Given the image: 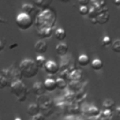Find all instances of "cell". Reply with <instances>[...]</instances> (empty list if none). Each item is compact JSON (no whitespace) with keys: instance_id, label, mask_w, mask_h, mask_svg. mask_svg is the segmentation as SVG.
Returning a JSON list of instances; mask_svg holds the SVG:
<instances>
[{"instance_id":"6da1fadb","label":"cell","mask_w":120,"mask_h":120,"mask_svg":"<svg viewBox=\"0 0 120 120\" xmlns=\"http://www.w3.org/2000/svg\"><path fill=\"white\" fill-rule=\"evenodd\" d=\"M56 19L57 16L55 10L49 8L43 9L41 12H39L38 15H37L35 20V24L38 29L53 28L56 23Z\"/></svg>"},{"instance_id":"7a4b0ae2","label":"cell","mask_w":120,"mask_h":120,"mask_svg":"<svg viewBox=\"0 0 120 120\" xmlns=\"http://www.w3.org/2000/svg\"><path fill=\"white\" fill-rule=\"evenodd\" d=\"M38 67L36 63V61L32 59H24L20 63L19 69L22 75V77L26 79L34 78L38 73Z\"/></svg>"},{"instance_id":"3957f363","label":"cell","mask_w":120,"mask_h":120,"mask_svg":"<svg viewBox=\"0 0 120 120\" xmlns=\"http://www.w3.org/2000/svg\"><path fill=\"white\" fill-rule=\"evenodd\" d=\"M10 92L14 96H16L17 101L23 102L26 100V97L29 93V90L22 81H15L10 83Z\"/></svg>"},{"instance_id":"277c9868","label":"cell","mask_w":120,"mask_h":120,"mask_svg":"<svg viewBox=\"0 0 120 120\" xmlns=\"http://www.w3.org/2000/svg\"><path fill=\"white\" fill-rule=\"evenodd\" d=\"M38 104L40 108V112H42L43 115L46 117V116H49L52 113V99L51 98L50 96L48 95H43V96H40L38 98Z\"/></svg>"},{"instance_id":"5b68a950","label":"cell","mask_w":120,"mask_h":120,"mask_svg":"<svg viewBox=\"0 0 120 120\" xmlns=\"http://www.w3.org/2000/svg\"><path fill=\"white\" fill-rule=\"evenodd\" d=\"M15 22L16 25L18 26V28H20L21 30H27L28 28H30L33 23V18L31 15L25 14V13H20L17 15L16 19H15Z\"/></svg>"},{"instance_id":"8992f818","label":"cell","mask_w":120,"mask_h":120,"mask_svg":"<svg viewBox=\"0 0 120 120\" xmlns=\"http://www.w3.org/2000/svg\"><path fill=\"white\" fill-rule=\"evenodd\" d=\"M44 69L45 71L48 73V74H51V75H53V74H56L59 69H60V67L58 66V64L54 61H52V60H49L47 61L45 67H44Z\"/></svg>"},{"instance_id":"52a82bcc","label":"cell","mask_w":120,"mask_h":120,"mask_svg":"<svg viewBox=\"0 0 120 120\" xmlns=\"http://www.w3.org/2000/svg\"><path fill=\"white\" fill-rule=\"evenodd\" d=\"M31 90H32V92H33L36 96H38V97H40V96L45 95V92H46L44 83L41 82H36L33 84Z\"/></svg>"},{"instance_id":"ba28073f","label":"cell","mask_w":120,"mask_h":120,"mask_svg":"<svg viewBox=\"0 0 120 120\" xmlns=\"http://www.w3.org/2000/svg\"><path fill=\"white\" fill-rule=\"evenodd\" d=\"M100 112H101L100 110L98 108L95 107V106H88L83 111V113H84L85 116H87V117H93V118L98 117V115L100 114Z\"/></svg>"},{"instance_id":"9c48e42d","label":"cell","mask_w":120,"mask_h":120,"mask_svg":"<svg viewBox=\"0 0 120 120\" xmlns=\"http://www.w3.org/2000/svg\"><path fill=\"white\" fill-rule=\"evenodd\" d=\"M34 49L38 53H44V52H46V51L48 49V44H47V42L45 40L41 39V40H38V41H37L35 43Z\"/></svg>"},{"instance_id":"30bf717a","label":"cell","mask_w":120,"mask_h":120,"mask_svg":"<svg viewBox=\"0 0 120 120\" xmlns=\"http://www.w3.org/2000/svg\"><path fill=\"white\" fill-rule=\"evenodd\" d=\"M43 83H44V86H45L46 91H48V92H52V91H54V90L57 88L56 80H53L52 78H48V79H46Z\"/></svg>"},{"instance_id":"8fae6325","label":"cell","mask_w":120,"mask_h":120,"mask_svg":"<svg viewBox=\"0 0 120 120\" xmlns=\"http://www.w3.org/2000/svg\"><path fill=\"white\" fill-rule=\"evenodd\" d=\"M27 113L31 117H34V116L38 115V113H40V108H39L38 104V103H31L27 108Z\"/></svg>"},{"instance_id":"7c38bea8","label":"cell","mask_w":120,"mask_h":120,"mask_svg":"<svg viewBox=\"0 0 120 120\" xmlns=\"http://www.w3.org/2000/svg\"><path fill=\"white\" fill-rule=\"evenodd\" d=\"M55 52H56L57 55L65 56V55H67V53L68 52V46L66 43H59L55 47Z\"/></svg>"},{"instance_id":"4fadbf2b","label":"cell","mask_w":120,"mask_h":120,"mask_svg":"<svg viewBox=\"0 0 120 120\" xmlns=\"http://www.w3.org/2000/svg\"><path fill=\"white\" fill-rule=\"evenodd\" d=\"M52 30H53V28H43V29H38V37L41 38L42 39L49 38L52 37Z\"/></svg>"},{"instance_id":"5bb4252c","label":"cell","mask_w":120,"mask_h":120,"mask_svg":"<svg viewBox=\"0 0 120 120\" xmlns=\"http://www.w3.org/2000/svg\"><path fill=\"white\" fill-rule=\"evenodd\" d=\"M82 77V72L81 69L75 68L74 70H72L70 72V77H69V81L70 82H79Z\"/></svg>"},{"instance_id":"9a60e30c","label":"cell","mask_w":120,"mask_h":120,"mask_svg":"<svg viewBox=\"0 0 120 120\" xmlns=\"http://www.w3.org/2000/svg\"><path fill=\"white\" fill-rule=\"evenodd\" d=\"M102 106H103L104 110H108V111H112V112H113L116 109V104H115L114 100H112V99H106V100H104Z\"/></svg>"},{"instance_id":"2e32d148","label":"cell","mask_w":120,"mask_h":120,"mask_svg":"<svg viewBox=\"0 0 120 120\" xmlns=\"http://www.w3.org/2000/svg\"><path fill=\"white\" fill-rule=\"evenodd\" d=\"M22 75L20 71L19 68H12V72H11V77H10V83L12 82H15V81H22Z\"/></svg>"},{"instance_id":"e0dca14e","label":"cell","mask_w":120,"mask_h":120,"mask_svg":"<svg viewBox=\"0 0 120 120\" xmlns=\"http://www.w3.org/2000/svg\"><path fill=\"white\" fill-rule=\"evenodd\" d=\"M52 4V1L51 0H36L34 1V5L38 6V8H41L43 9H46V8H49L50 5Z\"/></svg>"},{"instance_id":"ac0fdd59","label":"cell","mask_w":120,"mask_h":120,"mask_svg":"<svg viewBox=\"0 0 120 120\" xmlns=\"http://www.w3.org/2000/svg\"><path fill=\"white\" fill-rule=\"evenodd\" d=\"M110 19V15H109V12H102L100 13L98 17H97V21H98V23L99 24H104L106 23Z\"/></svg>"},{"instance_id":"d6986e66","label":"cell","mask_w":120,"mask_h":120,"mask_svg":"<svg viewBox=\"0 0 120 120\" xmlns=\"http://www.w3.org/2000/svg\"><path fill=\"white\" fill-rule=\"evenodd\" d=\"M54 37H55V38H56L57 40L62 41V40H64V39L66 38L67 33H66L65 29H63V28H58V29H56L55 32H54Z\"/></svg>"},{"instance_id":"ffe728a7","label":"cell","mask_w":120,"mask_h":120,"mask_svg":"<svg viewBox=\"0 0 120 120\" xmlns=\"http://www.w3.org/2000/svg\"><path fill=\"white\" fill-rule=\"evenodd\" d=\"M91 68H92L94 70L98 71V70H100V69L103 68V62H102L100 59H98V58H95V59L92 60V62H91Z\"/></svg>"},{"instance_id":"44dd1931","label":"cell","mask_w":120,"mask_h":120,"mask_svg":"<svg viewBox=\"0 0 120 120\" xmlns=\"http://www.w3.org/2000/svg\"><path fill=\"white\" fill-rule=\"evenodd\" d=\"M35 8H36L34 7V5L29 4V3H25L22 6V13H25V14H28V15H31V13L35 11Z\"/></svg>"},{"instance_id":"7402d4cb","label":"cell","mask_w":120,"mask_h":120,"mask_svg":"<svg viewBox=\"0 0 120 120\" xmlns=\"http://www.w3.org/2000/svg\"><path fill=\"white\" fill-rule=\"evenodd\" d=\"M112 115V111H108V110H103L101 111L100 114L98 115V120H111Z\"/></svg>"},{"instance_id":"603a6c76","label":"cell","mask_w":120,"mask_h":120,"mask_svg":"<svg viewBox=\"0 0 120 120\" xmlns=\"http://www.w3.org/2000/svg\"><path fill=\"white\" fill-rule=\"evenodd\" d=\"M78 63H79L80 66L85 67V66H87V65L90 63L89 57H88L86 54H81V55L78 57Z\"/></svg>"},{"instance_id":"cb8c5ba5","label":"cell","mask_w":120,"mask_h":120,"mask_svg":"<svg viewBox=\"0 0 120 120\" xmlns=\"http://www.w3.org/2000/svg\"><path fill=\"white\" fill-rule=\"evenodd\" d=\"M112 45V41L111 38H110L109 36H105V37L102 38V40H101V46H102V48L108 49V48L111 47Z\"/></svg>"},{"instance_id":"d4e9b609","label":"cell","mask_w":120,"mask_h":120,"mask_svg":"<svg viewBox=\"0 0 120 120\" xmlns=\"http://www.w3.org/2000/svg\"><path fill=\"white\" fill-rule=\"evenodd\" d=\"M56 85H57L58 89L65 90L68 87V82H67L66 80H64L62 78H58V79H56Z\"/></svg>"},{"instance_id":"484cf974","label":"cell","mask_w":120,"mask_h":120,"mask_svg":"<svg viewBox=\"0 0 120 120\" xmlns=\"http://www.w3.org/2000/svg\"><path fill=\"white\" fill-rule=\"evenodd\" d=\"M36 63H37V65H38V68H44L45 65H46V63H47V61H46V59H45L44 56L38 55L36 57Z\"/></svg>"},{"instance_id":"4316f807","label":"cell","mask_w":120,"mask_h":120,"mask_svg":"<svg viewBox=\"0 0 120 120\" xmlns=\"http://www.w3.org/2000/svg\"><path fill=\"white\" fill-rule=\"evenodd\" d=\"M10 86V81L3 76L0 75V89H3V88H6L7 86Z\"/></svg>"},{"instance_id":"83f0119b","label":"cell","mask_w":120,"mask_h":120,"mask_svg":"<svg viewBox=\"0 0 120 120\" xmlns=\"http://www.w3.org/2000/svg\"><path fill=\"white\" fill-rule=\"evenodd\" d=\"M11 72H12V68H3L1 70V76L7 78V79H10L11 77Z\"/></svg>"},{"instance_id":"f1b7e54d","label":"cell","mask_w":120,"mask_h":120,"mask_svg":"<svg viewBox=\"0 0 120 120\" xmlns=\"http://www.w3.org/2000/svg\"><path fill=\"white\" fill-rule=\"evenodd\" d=\"M69 87H70V90L77 91V92H78L80 89H82V85L80 84V82H70Z\"/></svg>"},{"instance_id":"f546056e","label":"cell","mask_w":120,"mask_h":120,"mask_svg":"<svg viewBox=\"0 0 120 120\" xmlns=\"http://www.w3.org/2000/svg\"><path fill=\"white\" fill-rule=\"evenodd\" d=\"M112 49L114 52H120V39H116L112 42Z\"/></svg>"},{"instance_id":"4dcf8cb0","label":"cell","mask_w":120,"mask_h":120,"mask_svg":"<svg viewBox=\"0 0 120 120\" xmlns=\"http://www.w3.org/2000/svg\"><path fill=\"white\" fill-rule=\"evenodd\" d=\"M111 120H120V107H116V109L112 112Z\"/></svg>"},{"instance_id":"1f68e13d","label":"cell","mask_w":120,"mask_h":120,"mask_svg":"<svg viewBox=\"0 0 120 120\" xmlns=\"http://www.w3.org/2000/svg\"><path fill=\"white\" fill-rule=\"evenodd\" d=\"M69 77H70V71L68 69L64 70V71H60V77L59 78H62V79L68 81V80H69Z\"/></svg>"},{"instance_id":"d6a6232c","label":"cell","mask_w":120,"mask_h":120,"mask_svg":"<svg viewBox=\"0 0 120 120\" xmlns=\"http://www.w3.org/2000/svg\"><path fill=\"white\" fill-rule=\"evenodd\" d=\"M89 10H90V8H88V7H80V8H79V12L82 16L88 15L89 14Z\"/></svg>"},{"instance_id":"836d02e7","label":"cell","mask_w":120,"mask_h":120,"mask_svg":"<svg viewBox=\"0 0 120 120\" xmlns=\"http://www.w3.org/2000/svg\"><path fill=\"white\" fill-rule=\"evenodd\" d=\"M69 112H70L71 113H73V114H76V113H78V112H80V108H79L78 105L73 104V105L70 106V108H69Z\"/></svg>"},{"instance_id":"e575fe53","label":"cell","mask_w":120,"mask_h":120,"mask_svg":"<svg viewBox=\"0 0 120 120\" xmlns=\"http://www.w3.org/2000/svg\"><path fill=\"white\" fill-rule=\"evenodd\" d=\"M79 4L81 7H88V5L90 4V1L89 0H80Z\"/></svg>"},{"instance_id":"d590c367","label":"cell","mask_w":120,"mask_h":120,"mask_svg":"<svg viewBox=\"0 0 120 120\" xmlns=\"http://www.w3.org/2000/svg\"><path fill=\"white\" fill-rule=\"evenodd\" d=\"M32 120H45V116L42 113H38V115L32 117Z\"/></svg>"},{"instance_id":"8d00e7d4","label":"cell","mask_w":120,"mask_h":120,"mask_svg":"<svg viewBox=\"0 0 120 120\" xmlns=\"http://www.w3.org/2000/svg\"><path fill=\"white\" fill-rule=\"evenodd\" d=\"M4 48H5V44H4V42H3V41H1V40H0V52H1V51H3V50H4Z\"/></svg>"},{"instance_id":"74e56055","label":"cell","mask_w":120,"mask_h":120,"mask_svg":"<svg viewBox=\"0 0 120 120\" xmlns=\"http://www.w3.org/2000/svg\"><path fill=\"white\" fill-rule=\"evenodd\" d=\"M18 46V43H12L9 45V49H13V48H16Z\"/></svg>"},{"instance_id":"f35d334b","label":"cell","mask_w":120,"mask_h":120,"mask_svg":"<svg viewBox=\"0 0 120 120\" xmlns=\"http://www.w3.org/2000/svg\"><path fill=\"white\" fill-rule=\"evenodd\" d=\"M0 22H2L3 23H8V21H7L6 19H4V18H2V17H0Z\"/></svg>"},{"instance_id":"ab89813d","label":"cell","mask_w":120,"mask_h":120,"mask_svg":"<svg viewBox=\"0 0 120 120\" xmlns=\"http://www.w3.org/2000/svg\"><path fill=\"white\" fill-rule=\"evenodd\" d=\"M91 22H92V23H93V24H96V23H98L97 18H95V19H91Z\"/></svg>"},{"instance_id":"60d3db41","label":"cell","mask_w":120,"mask_h":120,"mask_svg":"<svg viewBox=\"0 0 120 120\" xmlns=\"http://www.w3.org/2000/svg\"><path fill=\"white\" fill-rule=\"evenodd\" d=\"M113 4L116 6H120V1H113Z\"/></svg>"},{"instance_id":"b9f144b4","label":"cell","mask_w":120,"mask_h":120,"mask_svg":"<svg viewBox=\"0 0 120 120\" xmlns=\"http://www.w3.org/2000/svg\"><path fill=\"white\" fill-rule=\"evenodd\" d=\"M14 120H22V118H20V117H16Z\"/></svg>"},{"instance_id":"7bdbcfd3","label":"cell","mask_w":120,"mask_h":120,"mask_svg":"<svg viewBox=\"0 0 120 120\" xmlns=\"http://www.w3.org/2000/svg\"><path fill=\"white\" fill-rule=\"evenodd\" d=\"M79 120H90V119H88V118H81Z\"/></svg>"},{"instance_id":"ee69618b","label":"cell","mask_w":120,"mask_h":120,"mask_svg":"<svg viewBox=\"0 0 120 120\" xmlns=\"http://www.w3.org/2000/svg\"><path fill=\"white\" fill-rule=\"evenodd\" d=\"M91 120H98V117H95V118H93V119H91Z\"/></svg>"}]
</instances>
